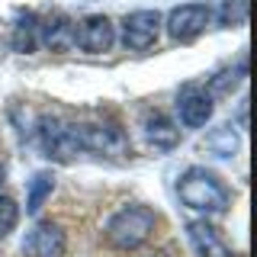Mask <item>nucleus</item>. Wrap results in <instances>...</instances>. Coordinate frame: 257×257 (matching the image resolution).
Instances as JSON below:
<instances>
[{"mask_svg":"<svg viewBox=\"0 0 257 257\" xmlns=\"http://www.w3.org/2000/svg\"><path fill=\"white\" fill-rule=\"evenodd\" d=\"M177 196L180 203L199 215H225L231 206V190L215 171L209 167H187L177 180Z\"/></svg>","mask_w":257,"mask_h":257,"instance_id":"nucleus-1","label":"nucleus"},{"mask_svg":"<svg viewBox=\"0 0 257 257\" xmlns=\"http://www.w3.org/2000/svg\"><path fill=\"white\" fill-rule=\"evenodd\" d=\"M158 228V215L155 209L142 206V203H132V206H122L109 215L106 222V241L116 251H139V247L155 235Z\"/></svg>","mask_w":257,"mask_h":257,"instance_id":"nucleus-2","label":"nucleus"},{"mask_svg":"<svg viewBox=\"0 0 257 257\" xmlns=\"http://www.w3.org/2000/svg\"><path fill=\"white\" fill-rule=\"evenodd\" d=\"M36 142H39V151L48 158V161H58V164H68L80 155V142H77V132H74V122L71 119H61V116H39L36 125Z\"/></svg>","mask_w":257,"mask_h":257,"instance_id":"nucleus-3","label":"nucleus"},{"mask_svg":"<svg viewBox=\"0 0 257 257\" xmlns=\"http://www.w3.org/2000/svg\"><path fill=\"white\" fill-rule=\"evenodd\" d=\"M80 151H100V155H119L125 151V132L112 119H84L74 122Z\"/></svg>","mask_w":257,"mask_h":257,"instance_id":"nucleus-4","label":"nucleus"},{"mask_svg":"<svg viewBox=\"0 0 257 257\" xmlns=\"http://www.w3.org/2000/svg\"><path fill=\"white\" fill-rule=\"evenodd\" d=\"M209 20H212V10H209L206 4H180L167 13L164 29L174 42H193L196 36L206 32Z\"/></svg>","mask_w":257,"mask_h":257,"instance_id":"nucleus-5","label":"nucleus"},{"mask_svg":"<svg viewBox=\"0 0 257 257\" xmlns=\"http://www.w3.org/2000/svg\"><path fill=\"white\" fill-rule=\"evenodd\" d=\"M161 26H164V20H161L158 10H132L122 20V32H119V39H122L125 48L142 52V48H151L158 42Z\"/></svg>","mask_w":257,"mask_h":257,"instance_id":"nucleus-6","label":"nucleus"},{"mask_svg":"<svg viewBox=\"0 0 257 257\" xmlns=\"http://www.w3.org/2000/svg\"><path fill=\"white\" fill-rule=\"evenodd\" d=\"M64 251H68V235L58 222H36L23 238L26 257H64Z\"/></svg>","mask_w":257,"mask_h":257,"instance_id":"nucleus-7","label":"nucleus"},{"mask_svg":"<svg viewBox=\"0 0 257 257\" xmlns=\"http://www.w3.org/2000/svg\"><path fill=\"white\" fill-rule=\"evenodd\" d=\"M212 96H209L206 87L199 84H187L180 93H177V116L187 128H203L209 119H212Z\"/></svg>","mask_w":257,"mask_h":257,"instance_id":"nucleus-8","label":"nucleus"},{"mask_svg":"<svg viewBox=\"0 0 257 257\" xmlns=\"http://www.w3.org/2000/svg\"><path fill=\"white\" fill-rule=\"evenodd\" d=\"M112 42H116V26H112L109 16L93 13V16H87V20L77 23V45L84 48V52L103 55V52L112 48Z\"/></svg>","mask_w":257,"mask_h":257,"instance_id":"nucleus-9","label":"nucleus"},{"mask_svg":"<svg viewBox=\"0 0 257 257\" xmlns=\"http://www.w3.org/2000/svg\"><path fill=\"white\" fill-rule=\"evenodd\" d=\"M39 42L52 52H71L77 48V23H71L64 13L48 16L45 23H39Z\"/></svg>","mask_w":257,"mask_h":257,"instance_id":"nucleus-10","label":"nucleus"},{"mask_svg":"<svg viewBox=\"0 0 257 257\" xmlns=\"http://www.w3.org/2000/svg\"><path fill=\"white\" fill-rule=\"evenodd\" d=\"M187 241L196 251V257H231V247L222 241V235L212 228L206 219L187 222Z\"/></svg>","mask_w":257,"mask_h":257,"instance_id":"nucleus-11","label":"nucleus"},{"mask_svg":"<svg viewBox=\"0 0 257 257\" xmlns=\"http://www.w3.org/2000/svg\"><path fill=\"white\" fill-rule=\"evenodd\" d=\"M142 128H145V139L155 151H171L180 142V128H177L164 112H145L142 116Z\"/></svg>","mask_w":257,"mask_h":257,"instance_id":"nucleus-12","label":"nucleus"},{"mask_svg":"<svg viewBox=\"0 0 257 257\" xmlns=\"http://www.w3.org/2000/svg\"><path fill=\"white\" fill-rule=\"evenodd\" d=\"M10 45H13V52H20V55H29L32 48L39 45V20L29 10H20V13H16Z\"/></svg>","mask_w":257,"mask_h":257,"instance_id":"nucleus-13","label":"nucleus"},{"mask_svg":"<svg viewBox=\"0 0 257 257\" xmlns=\"http://www.w3.org/2000/svg\"><path fill=\"white\" fill-rule=\"evenodd\" d=\"M55 190V174L52 171H36L26 187V215H39V209L45 206V199Z\"/></svg>","mask_w":257,"mask_h":257,"instance_id":"nucleus-14","label":"nucleus"},{"mask_svg":"<svg viewBox=\"0 0 257 257\" xmlns=\"http://www.w3.org/2000/svg\"><path fill=\"white\" fill-rule=\"evenodd\" d=\"M206 148L219 158H235L238 151V135H235V125H222V128H212L206 135Z\"/></svg>","mask_w":257,"mask_h":257,"instance_id":"nucleus-15","label":"nucleus"},{"mask_svg":"<svg viewBox=\"0 0 257 257\" xmlns=\"http://www.w3.org/2000/svg\"><path fill=\"white\" fill-rule=\"evenodd\" d=\"M241 77H244V58H241L238 68H228V71H222V74H215L212 80H209V96H212V93H228V90H235Z\"/></svg>","mask_w":257,"mask_h":257,"instance_id":"nucleus-16","label":"nucleus"},{"mask_svg":"<svg viewBox=\"0 0 257 257\" xmlns=\"http://www.w3.org/2000/svg\"><path fill=\"white\" fill-rule=\"evenodd\" d=\"M244 20H247V4L244 0H225V4L219 7V23L222 26H244Z\"/></svg>","mask_w":257,"mask_h":257,"instance_id":"nucleus-17","label":"nucleus"},{"mask_svg":"<svg viewBox=\"0 0 257 257\" xmlns=\"http://www.w3.org/2000/svg\"><path fill=\"white\" fill-rule=\"evenodd\" d=\"M16 222H20V206H16V199L0 193V238L10 235V231L16 228Z\"/></svg>","mask_w":257,"mask_h":257,"instance_id":"nucleus-18","label":"nucleus"},{"mask_svg":"<svg viewBox=\"0 0 257 257\" xmlns=\"http://www.w3.org/2000/svg\"><path fill=\"white\" fill-rule=\"evenodd\" d=\"M7 177V158H4V145H0V180Z\"/></svg>","mask_w":257,"mask_h":257,"instance_id":"nucleus-19","label":"nucleus"},{"mask_svg":"<svg viewBox=\"0 0 257 257\" xmlns=\"http://www.w3.org/2000/svg\"><path fill=\"white\" fill-rule=\"evenodd\" d=\"M148 257H161V254H148Z\"/></svg>","mask_w":257,"mask_h":257,"instance_id":"nucleus-20","label":"nucleus"}]
</instances>
